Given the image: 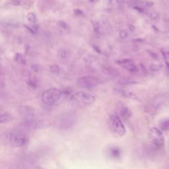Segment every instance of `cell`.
<instances>
[{
  "mask_svg": "<svg viewBox=\"0 0 169 169\" xmlns=\"http://www.w3.org/2000/svg\"><path fill=\"white\" fill-rule=\"evenodd\" d=\"M2 140L6 145L19 148L24 147L30 142L29 136L26 131L17 128L5 133L2 136Z\"/></svg>",
  "mask_w": 169,
  "mask_h": 169,
  "instance_id": "obj_1",
  "label": "cell"
},
{
  "mask_svg": "<svg viewBox=\"0 0 169 169\" xmlns=\"http://www.w3.org/2000/svg\"><path fill=\"white\" fill-rule=\"evenodd\" d=\"M50 126V124L48 120H44V119H35L33 118L29 119V120H23L19 124L17 128L27 131L44 129L48 128Z\"/></svg>",
  "mask_w": 169,
  "mask_h": 169,
  "instance_id": "obj_2",
  "label": "cell"
},
{
  "mask_svg": "<svg viewBox=\"0 0 169 169\" xmlns=\"http://www.w3.org/2000/svg\"><path fill=\"white\" fill-rule=\"evenodd\" d=\"M70 101L72 103L78 106H89L95 101V97L93 94L85 93L83 91H79L74 93L71 96Z\"/></svg>",
  "mask_w": 169,
  "mask_h": 169,
  "instance_id": "obj_3",
  "label": "cell"
},
{
  "mask_svg": "<svg viewBox=\"0 0 169 169\" xmlns=\"http://www.w3.org/2000/svg\"><path fill=\"white\" fill-rule=\"evenodd\" d=\"M76 121V116L72 112H67L62 114L57 119L56 126L59 130H67L74 125Z\"/></svg>",
  "mask_w": 169,
  "mask_h": 169,
  "instance_id": "obj_4",
  "label": "cell"
},
{
  "mask_svg": "<svg viewBox=\"0 0 169 169\" xmlns=\"http://www.w3.org/2000/svg\"><path fill=\"white\" fill-rule=\"evenodd\" d=\"M61 92L58 89L52 88L42 93L41 100L46 105H53L60 99Z\"/></svg>",
  "mask_w": 169,
  "mask_h": 169,
  "instance_id": "obj_5",
  "label": "cell"
},
{
  "mask_svg": "<svg viewBox=\"0 0 169 169\" xmlns=\"http://www.w3.org/2000/svg\"><path fill=\"white\" fill-rule=\"evenodd\" d=\"M109 125L111 130L120 137L125 135L126 130L121 118L118 115H112L109 118Z\"/></svg>",
  "mask_w": 169,
  "mask_h": 169,
  "instance_id": "obj_6",
  "label": "cell"
},
{
  "mask_svg": "<svg viewBox=\"0 0 169 169\" xmlns=\"http://www.w3.org/2000/svg\"><path fill=\"white\" fill-rule=\"evenodd\" d=\"M150 137L151 142L157 148L163 147L165 145V137L159 129L152 128L150 130Z\"/></svg>",
  "mask_w": 169,
  "mask_h": 169,
  "instance_id": "obj_7",
  "label": "cell"
},
{
  "mask_svg": "<svg viewBox=\"0 0 169 169\" xmlns=\"http://www.w3.org/2000/svg\"><path fill=\"white\" fill-rule=\"evenodd\" d=\"M99 81L94 77H83L78 79V85L81 87L89 89L97 86Z\"/></svg>",
  "mask_w": 169,
  "mask_h": 169,
  "instance_id": "obj_8",
  "label": "cell"
},
{
  "mask_svg": "<svg viewBox=\"0 0 169 169\" xmlns=\"http://www.w3.org/2000/svg\"><path fill=\"white\" fill-rule=\"evenodd\" d=\"M19 113L23 120H29L34 117L35 112L33 108L29 106H22L19 109Z\"/></svg>",
  "mask_w": 169,
  "mask_h": 169,
  "instance_id": "obj_9",
  "label": "cell"
},
{
  "mask_svg": "<svg viewBox=\"0 0 169 169\" xmlns=\"http://www.w3.org/2000/svg\"><path fill=\"white\" fill-rule=\"evenodd\" d=\"M107 155L112 159L116 160L122 155V150L118 147H111L107 150Z\"/></svg>",
  "mask_w": 169,
  "mask_h": 169,
  "instance_id": "obj_10",
  "label": "cell"
},
{
  "mask_svg": "<svg viewBox=\"0 0 169 169\" xmlns=\"http://www.w3.org/2000/svg\"><path fill=\"white\" fill-rule=\"evenodd\" d=\"M102 71H103V73L104 74H105V75L112 77H118L120 75V73H119V71L117 69L111 68V67L108 66L103 67V68H102Z\"/></svg>",
  "mask_w": 169,
  "mask_h": 169,
  "instance_id": "obj_11",
  "label": "cell"
},
{
  "mask_svg": "<svg viewBox=\"0 0 169 169\" xmlns=\"http://www.w3.org/2000/svg\"><path fill=\"white\" fill-rule=\"evenodd\" d=\"M120 115L121 118L127 120V119L130 118L131 115V110L128 107H122L120 110Z\"/></svg>",
  "mask_w": 169,
  "mask_h": 169,
  "instance_id": "obj_12",
  "label": "cell"
},
{
  "mask_svg": "<svg viewBox=\"0 0 169 169\" xmlns=\"http://www.w3.org/2000/svg\"><path fill=\"white\" fill-rule=\"evenodd\" d=\"M13 119V116L11 115L10 114L7 112L1 113V116H0V123L3 124L9 122L11 121Z\"/></svg>",
  "mask_w": 169,
  "mask_h": 169,
  "instance_id": "obj_13",
  "label": "cell"
},
{
  "mask_svg": "<svg viewBox=\"0 0 169 169\" xmlns=\"http://www.w3.org/2000/svg\"><path fill=\"white\" fill-rule=\"evenodd\" d=\"M118 82L121 85H131L136 83V81L135 80H133V79H131L130 78H128V77H123V78H121L119 79Z\"/></svg>",
  "mask_w": 169,
  "mask_h": 169,
  "instance_id": "obj_14",
  "label": "cell"
},
{
  "mask_svg": "<svg viewBox=\"0 0 169 169\" xmlns=\"http://www.w3.org/2000/svg\"><path fill=\"white\" fill-rule=\"evenodd\" d=\"M160 128L163 131L169 130V118H163L159 123Z\"/></svg>",
  "mask_w": 169,
  "mask_h": 169,
  "instance_id": "obj_15",
  "label": "cell"
},
{
  "mask_svg": "<svg viewBox=\"0 0 169 169\" xmlns=\"http://www.w3.org/2000/svg\"><path fill=\"white\" fill-rule=\"evenodd\" d=\"M124 68H125L127 71L132 72V73H135V72L138 71V66L135 65L133 62H131V63H129L128 64H126V65L123 66Z\"/></svg>",
  "mask_w": 169,
  "mask_h": 169,
  "instance_id": "obj_16",
  "label": "cell"
},
{
  "mask_svg": "<svg viewBox=\"0 0 169 169\" xmlns=\"http://www.w3.org/2000/svg\"><path fill=\"white\" fill-rule=\"evenodd\" d=\"M15 60L17 61H19L21 64H23V65H25L26 64V60L25 58L20 54H17L15 57Z\"/></svg>",
  "mask_w": 169,
  "mask_h": 169,
  "instance_id": "obj_17",
  "label": "cell"
},
{
  "mask_svg": "<svg viewBox=\"0 0 169 169\" xmlns=\"http://www.w3.org/2000/svg\"><path fill=\"white\" fill-rule=\"evenodd\" d=\"M58 56L61 59H65L68 57V52L64 49L59 50L58 52Z\"/></svg>",
  "mask_w": 169,
  "mask_h": 169,
  "instance_id": "obj_18",
  "label": "cell"
},
{
  "mask_svg": "<svg viewBox=\"0 0 169 169\" xmlns=\"http://www.w3.org/2000/svg\"><path fill=\"white\" fill-rule=\"evenodd\" d=\"M50 70L51 72L54 73H59V71H60V68L58 65L57 64H52L50 66Z\"/></svg>",
  "mask_w": 169,
  "mask_h": 169,
  "instance_id": "obj_19",
  "label": "cell"
},
{
  "mask_svg": "<svg viewBox=\"0 0 169 169\" xmlns=\"http://www.w3.org/2000/svg\"><path fill=\"white\" fill-rule=\"evenodd\" d=\"M27 18L28 19V21L32 23H34L36 21V17L33 13H29L27 16Z\"/></svg>",
  "mask_w": 169,
  "mask_h": 169,
  "instance_id": "obj_20",
  "label": "cell"
},
{
  "mask_svg": "<svg viewBox=\"0 0 169 169\" xmlns=\"http://www.w3.org/2000/svg\"><path fill=\"white\" fill-rule=\"evenodd\" d=\"M83 60L85 62H86V63H92V62H94L97 60V58L93 56L90 55L87 56L86 58H85Z\"/></svg>",
  "mask_w": 169,
  "mask_h": 169,
  "instance_id": "obj_21",
  "label": "cell"
},
{
  "mask_svg": "<svg viewBox=\"0 0 169 169\" xmlns=\"http://www.w3.org/2000/svg\"><path fill=\"white\" fill-rule=\"evenodd\" d=\"M91 23L93 24L94 31L96 33H99V23L97 21H95V20H91Z\"/></svg>",
  "mask_w": 169,
  "mask_h": 169,
  "instance_id": "obj_22",
  "label": "cell"
},
{
  "mask_svg": "<svg viewBox=\"0 0 169 169\" xmlns=\"http://www.w3.org/2000/svg\"><path fill=\"white\" fill-rule=\"evenodd\" d=\"M131 62H132V60L130 59H122V60H117L116 61V63L120 64V65L124 66V65H126V64L131 63Z\"/></svg>",
  "mask_w": 169,
  "mask_h": 169,
  "instance_id": "obj_23",
  "label": "cell"
},
{
  "mask_svg": "<svg viewBox=\"0 0 169 169\" xmlns=\"http://www.w3.org/2000/svg\"><path fill=\"white\" fill-rule=\"evenodd\" d=\"M27 83L28 84V85L29 87H31L32 88L35 89L37 87V84L36 82H34L33 80H32V79H29V80H27Z\"/></svg>",
  "mask_w": 169,
  "mask_h": 169,
  "instance_id": "obj_24",
  "label": "cell"
},
{
  "mask_svg": "<svg viewBox=\"0 0 169 169\" xmlns=\"http://www.w3.org/2000/svg\"><path fill=\"white\" fill-rule=\"evenodd\" d=\"M119 35H120V38L126 39L128 36V32H127L126 31H125V30H123V31H121L120 32V33H119Z\"/></svg>",
  "mask_w": 169,
  "mask_h": 169,
  "instance_id": "obj_25",
  "label": "cell"
},
{
  "mask_svg": "<svg viewBox=\"0 0 169 169\" xmlns=\"http://www.w3.org/2000/svg\"><path fill=\"white\" fill-rule=\"evenodd\" d=\"M116 2H117L119 8L124 9V5H125V0H116Z\"/></svg>",
  "mask_w": 169,
  "mask_h": 169,
  "instance_id": "obj_26",
  "label": "cell"
},
{
  "mask_svg": "<svg viewBox=\"0 0 169 169\" xmlns=\"http://www.w3.org/2000/svg\"><path fill=\"white\" fill-rule=\"evenodd\" d=\"M150 69L153 71H157L159 70V67L156 65V64H152L150 65Z\"/></svg>",
  "mask_w": 169,
  "mask_h": 169,
  "instance_id": "obj_27",
  "label": "cell"
},
{
  "mask_svg": "<svg viewBox=\"0 0 169 169\" xmlns=\"http://www.w3.org/2000/svg\"><path fill=\"white\" fill-rule=\"evenodd\" d=\"M58 24L61 27L62 29H68V24H67V23H65V22L63 21H59Z\"/></svg>",
  "mask_w": 169,
  "mask_h": 169,
  "instance_id": "obj_28",
  "label": "cell"
},
{
  "mask_svg": "<svg viewBox=\"0 0 169 169\" xmlns=\"http://www.w3.org/2000/svg\"><path fill=\"white\" fill-rule=\"evenodd\" d=\"M149 16L151 18H152L153 19H158L159 15L155 11H151L149 14Z\"/></svg>",
  "mask_w": 169,
  "mask_h": 169,
  "instance_id": "obj_29",
  "label": "cell"
},
{
  "mask_svg": "<svg viewBox=\"0 0 169 169\" xmlns=\"http://www.w3.org/2000/svg\"><path fill=\"white\" fill-rule=\"evenodd\" d=\"M74 13L76 15H83V12L81 9H75L74 10Z\"/></svg>",
  "mask_w": 169,
  "mask_h": 169,
  "instance_id": "obj_30",
  "label": "cell"
},
{
  "mask_svg": "<svg viewBox=\"0 0 169 169\" xmlns=\"http://www.w3.org/2000/svg\"><path fill=\"white\" fill-rule=\"evenodd\" d=\"M31 68L33 69L35 72H38L39 71V66L37 65H33L31 67Z\"/></svg>",
  "mask_w": 169,
  "mask_h": 169,
  "instance_id": "obj_31",
  "label": "cell"
},
{
  "mask_svg": "<svg viewBox=\"0 0 169 169\" xmlns=\"http://www.w3.org/2000/svg\"><path fill=\"white\" fill-rule=\"evenodd\" d=\"M10 3L13 4L14 5V6H19V5L20 4L18 0H13V1H11V2H10Z\"/></svg>",
  "mask_w": 169,
  "mask_h": 169,
  "instance_id": "obj_32",
  "label": "cell"
},
{
  "mask_svg": "<svg viewBox=\"0 0 169 169\" xmlns=\"http://www.w3.org/2000/svg\"><path fill=\"white\" fill-rule=\"evenodd\" d=\"M93 48H94V50H96V52H98V53H99V54L101 53V50L99 49V48H98V47H96V46H93Z\"/></svg>",
  "mask_w": 169,
  "mask_h": 169,
  "instance_id": "obj_33",
  "label": "cell"
},
{
  "mask_svg": "<svg viewBox=\"0 0 169 169\" xmlns=\"http://www.w3.org/2000/svg\"><path fill=\"white\" fill-rule=\"evenodd\" d=\"M34 169H46V168H44V167H42V166H37Z\"/></svg>",
  "mask_w": 169,
  "mask_h": 169,
  "instance_id": "obj_34",
  "label": "cell"
},
{
  "mask_svg": "<svg viewBox=\"0 0 169 169\" xmlns=\"http://www.w3.org/2000/svg\"><path fill=\"white\" fill-rule=\"evenodd\" d=\"M130 27V28L131 29H130V30H131V31H134V30H135V28H134V27H131V26H130V27Z\"/></svg>",
  "mask_w": 169,
  "mask_h": 169,
  "instance_id": "obj_35",
  "label": "cell"
},
{
  "mask_svg": "<svg viewBox=\"0 0 169 169\" xmlns=\"http://www.w3.org/2000/svg\"><path fill=\"white\" fill-rule=\"evenodd\" d=\"M89 1H91V2H93V1H94V0H89Z\"/></svg>",
  "mask_w": 169,
  "mask_h": 169,
  "instance_id": "obj_36",
  "label": "cell"
},
{
  "mask_svg": "<svg viewBox=\"0 0 169 169\" xmlns=\"http://www.w3.org/2000/svg\"><path fill=\"white\" fill-rule=\"evenodd\" d=\"M108 1H110V2H112V0H108Z\"/></svg>",
  "mask_w": 169,
  "mask_h": 169,
  "instance_id": "obj_37",
  "label": "cell"
},
{
  "mask_svg": "<svg viewBox=\"0 0 169 169\" xmlns=\"http://www.w3.org/2000/svg\"><path fill=\"white\" fill-rule=\"evenodd\" d=\"M18 1H19V0H18Z\"/></svg>",
  "mask_w": 169,
  "mask_h": 169,
  "instance_id": "obj_38",
  "label": "cell"
}]
</instances>
